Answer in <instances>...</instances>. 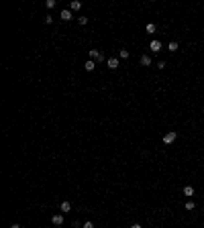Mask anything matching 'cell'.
I'll use <instances>...</instances> for the list:
<instances>
[{"instance_id":"cell-1","label":"cell","mask_w":204,"mask_h":228,"mask_svg":"<svg viewBox=\"0 0 204 228\" xmlns=\"http://www.w3.org/2000/svg\"><path fill=\"white\" fill-rule=\"evenodd\" d=\"M90 59L92 61H104V53L98 49H90Z\"/></svg>"},{"instance_id":"cell-2","label":"cell","mask_w":204,"mask_h":228,"mask_svg":"<svg viewBox=\"0 0 204 228\" xmlns=\"http://www.w3.org/2000/svg\"><path fill=\"white\" fill-rule=\"evenodd\" d=\"M176 136H178V134H176V130H169V132L163 136V143H165V145H171V143L176 141Z\"/></svg>"},{"instance_id":"cell-3","label":"cell","mask_w":204,"mask_h":228,"mask_svg":"<svg viewBox=\"0 0 204 228\" xmlns=\"http://www.w3.org/2000/svg\"><path fill=\"white\" fill-rule=\"evenodd\" d=\"M149 49H151L153 53H159V51L163 49V47H161V41H151V43H149Z\"/></svg>"},{"instance_id":"cell-4","label":"cell","mask_w":204,"mask_h":228,"mask_svg":"<svg viewBox=\"0 0 204 228\" xmlns=\"http://www.w3.org/2000/svg\"><path fill=\"white\" fill-rule=\"evenodd\" d=\"M94 67H96V61H92V59H88V61L84 63V69H86V72H94Z\"/></svg>"},{"instance_id":"cell-5","label":"cell","mask_w":204,"mask_h":228,"mask_svg":"<svg viewBox=\"0 0 204 228\" xmlns=\"http://www.w3.org/2000/svg\"><path fill=\"white\" fill-rule=\"evenodd\" d=\"M51 222H53L55 226H61V224H63V214H55V216L51 218Z\"/></svg>"},{"instance_id":"cell-6","label":"cell","mask_w":204,"mask_h":228,"mask_svg":"<svg viewBox=\"0 0 204 228\" xmlns=\"http://www.w3.org/2000/svg\"><path fill=\"white\" fill-rule=\"evenodd\" d=\"M106 63H108V67H110V69H117V67H119V59H117V57H110Z\"/></svg>"},{"instance_id":"cell-7","label":"cell","mask_w":204,"mask_h":228,"mask_svg":"<svg viewBox=\"0 0 204 228\" xmlns=\"http://www.w3.org/2000/svg\"><path fill=\"white\" fill-rule=\"evenodd\" d=\"M59 208H61V212H70V210H72V204H70V202H67V200H63Z\"/></svg>"},{"instance_id":"cell-8","label":"cell","mask_w":204,"mask_h":228,"mask_svg":"<svg viewBox=\"0 0 204 228\" xmlns=\"http://www.w3.org/2000/svg\"><path fill=\"white\" fill-rule=\"evenodd\" d=\"M72 10H61V20H72Z\"/></svg>"},{"instance_id":"cell-9","label":"cell","mask_w":204,"mask_h":228,"mask_svg":"<svg viewBox=\"0 0 204 228\" xmlns=\"http://www.w3.org/2000/svg\"><path fill=\"white\" fill-rule=\"evenodd\" d=\"M70 8H72V10H76V12H78V10H80V8H82V2H80V0H72V4H70Z\"/></svg>"},{"instance_id":"cell-10","label":"cell","mask_w":204,"mask_h":228,"mask_svg":"<svg viewBox=\"0 0 204 228\" xmlns=\"http://www.w3.org/2000/svg\"><path fill=\"white\" fill-rule=\"evenodd\" d=\"M139 61H141V65H151V57L149 55H141Z\"/></svg>"},{"instance_id":"cell-11","label":"cell","mask_w":204,"mask_h":228,"mask_svg":"<svg viewBox=\"0 0 204 228\" xmlns=\"http://www.w3.org/2000/svg\"><path fill=\"white\" fill-rule=\"evenodd\" d=\"M184 196H190V198H192V196H194V188H192V186H186V188H184Z\"/></svg>"},{"instance_id":"cell-12","label":"cell","mask_w":204,"mask_h":228,"mask_svg":"<svg viewBox=\"0 0 204 228\" xmlns=\"http://www.w3.org/2000/svg\"><path fill=\"white\" fill-rule=\"evenodd\" d=\"M145 31H147V33H155V31H157V27L153 25V22H149V25L145 27Z\"/></svg>"},{"instance_id":"cell-13","label":"cell","mask_w":204,"mask_h":228,"mask_svg":"<svg viewBox=\"0 0 204 228\" xmlns=\"http://www.w3.org/2000/svg\"><path fill=\"white\" fill-rule=\"evenodd\" d=\"M119 57H121V59H129V51H127V49H121V51H119Z\"/></svg>"},{"instance_id":"cell-14","label":"cell","mask_w":204,"mask_h":228,"mask_svg":"<svg viewBox=\"0 0 204 228\" xmlns=\"http://www.w3.org/2000/svg\"><path fill=\"white\" fill-rule=\"evenodd\" d=\"M167 49H169V51H174V53H176V51H178V43H176V41H171V43H169V45H167Z\"/></svg>"},{"instance_id":"cell-15","label":"cell","mask_w":204,"mask_h":228,"mask_svg":"<svg viewBox=\"0 0 204 228\" xmlns=\"http://www.w3.org/2000/svg\"><path fill=\"white\" fill-rule=\"evenodd\" d=\"M78 22L80 25H88V16H78Z\"/></svg>"},{"instance_id":"cell-16","label":"cell","mask_w":204,"mask_h":228,"mask_svg":"<svg viewBox=\"0 0 204 228\" xmlns=\"http://www.w3.org/2000/svg\"><path fill=\"white\" fill-rule=\"evenodd\" d=\"M194 208H196L194 202H186V210H194Z\"/></svg>"},{"instance_id":"cell-17","label":"cell","mask_w":204,"mask_h":228,"mask_svg":"<svg viewBox=\"0 0 204 228\" xmlns=\"http://www.w3.org/2000/svg\"><path fill=\"white\" fill-rule=\"evenodd\" d=\"M45 4H47V8H53L57 2H55V0H47V2H45Z\"/></svg>"},{"instance_id":"cell-18","label":"cell","mask_w":204,"mask_h":228,"mask_svg":"<svg viewBox=\"0 0 204 228\" xmlns=\"http://www.w3.org/2000/svg\"><path fill=\"white\" fill-rule=\"evenodd\" d=\"M82 228H94V224L88 220V222H84V226H82Z\"/></svg>"},{"instance_id":"cell-19","label":"cell","mask_w":204,"mask_h":228,"mask_svg":"<svg viewBox=\"0 0 204 228\" xmlns=\"http://www.w3.org/2000/svg\"><path fill=\"white\" fill-rule=\"evenodd\" d=\"M165 65H167L165 61H157V67H159V69H163V67H165Z\"/></svg>"},{"instance_id":"cell-20","label":"cell","mask_w":204,"mask_h":228,"mask_svg":"<svg viewBox=\"0 0 204 228\" xmlns=\"http://www.w3.org/2000/svg\"><path fill=\"white\" fill-rule=\"evenodd\" d=\"M131 228H143V226H141V224H133Z\"/></svg>"},{"instance_id":"cell-21","label":"cell","mask_w":204,"mask_h":228,"mask_svg":"<svg viewBox=\"0 0 204 228\" xmlns=\"http://www.w3.org/2000/svg\"><path fill=\"white\" fill-rule=\"evenodd\" d=\"M10 228H20V226H18V224H12V226H10Z\"/></svg>"}]
</instances>
